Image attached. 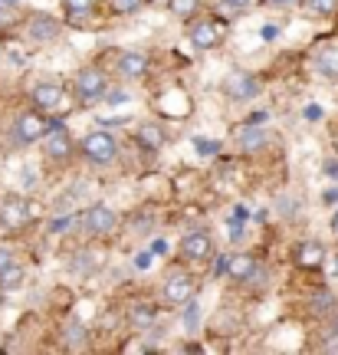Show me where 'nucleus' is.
I'll return each mask as SVG.
<instances>
[{"label":"nucleus","instance_id":"nucleus-33","mask_svg":"<svg viewBox=\"0 0 338 355\" xmlns=\"http://www.w3.org/2000/svg\"><path fill=\"white\" fill-rule=\"evenodd\" d=\"M266 7H276V10H286V7H292L296 0H263Z\"/></svg>","mask_w":338,"mask_h":355},{"label":"nucleus","instance_id":"nucleus-11","mask_svg":"<svg viewBox=\"0 0 338 355\" xmlns=\"http://www.w3.org/2000/svg\"><path fill=\"white\" fill-rule=\"evenodd\" d=\"M46 155L50 158H56V162H66L69 158V152H73V141H69V135H66V128L60 125V122H53L50 132H46Z\"/></svg>","mask_w":338,"mask_h":355},{"label":"nucleus","instance_id":"nucleus-44","mask_svg":"<svg viewBox=\"0 0 338 355\" xmlns=\"http://www.w3.org/2000/svg\"><path fill=\"white\" fill-rule=\"evenodd\" d=\"M7 7H13V3H10V0H0V13H3V10H7Z\"/></svg>","mask_w":338,"mask_h":355},{"label":"nucleus","instance_id":"nucleus-1","mask_svg":"<svg viewBox=\"0 0 338 355\" xmlns=\"http://www.w3.org/2000/svg\"><path fill=\"white\" fill-rule=\"evenodd\" d=\"M82 155H86V162H92V165H112L115 158H118V141L109 132H92V135L82 139Z\"/></svg>","mask_w":338,"mask_h":355},{"label":"nucleus","instance_id":"nucleus-9","mask_svg":"<svg viewBox=\"0 0 338 355\" xmlns=\"http://www.w3.org/2000/svg\"><path fill=\"white\" fill-rule=\"evenodd\" d=\"M161 293L168 303H188V300H194V279L188 273H171V277L164 279Z\"/></svg>","mask_w":338,"mask_h":355},{"label":"nucleus","instance_id":"nucleus-26","mask_svg":"<svg viewBox=\"0 0 338 355\" xmlns=\"http://www.w3.org/2000/svg\"><path fill=\"white\" fill-rule=\"evenodd\" d=\"M141 7V0H109V10L112 13H135Z\"/></svg>","mask_w":338,"mask_h":355},{"label":"nucleus","instance_id":"nucleus-8","mask_svg":"<svg viewBox=\"0 0 338 355\" xmlns=\"http://www.w3.org/2000/svg\"><path fill=\"white\" fill-rule=\"evenodd\" d=\"M30 99H33V105H37L39 112H56V109H63L66 96L56 83H39V86H33Z\"/></svg>","mask_w":338,"mask_h":355},{"label":"nucleus","instance_id":"nucleus-35","mask_svg":"<svg viewBox=\"0 0 338 355\" xmlns=\"http://www.w3.org/2000/svg\"><path fill=\"white\" fill-rule=\"evenodd\" d=\"M10 263H13V254L7 250V247H0V270H3V266H10Z\"/></svg>","mask_w":338,"mask_h":355},{"label":"nucleus","instance_id":"nucleus-24","mask_svg":"<svg viewBox=\"0 0 338 355\" xmlns=\"http://www.w3.org/2000/svg\"><path fill=\"white\" fill-rule=\"evenodd\" d=\"M197 10H201V0H171V13L181 20H190Z\"/></svg>","mask_w":338,"mask_h":355},{"label":"nucleus","instance_id":"nucleus-34","mask_svg":"<svg viewBox=\"0 0 338 355\" xmlns=\"http://www.w3.org/2000/svg\"><path fill=\"white\" fill-rule=\"evenodd\" d=\"M151 257H154V254H148V250H145V254H138L135 266H138V270H148V266H151Z\"/></svg>","mask_w":338,"mask_h":355},{"label":"nucleus","instance_id":"nucleus-27","mask_svg":"<svg viewBox=\"0 0 338 355\" xmlns=\"http://www.w3.org/2000/svg\"><path fill=\"white\" fill-rule=\"evenodd\" d=\"M312 306H315V313H328V309L335 306V296H332V293H319L312 300Z\"/></svg>","mask_w":338,"mask_h":355},{"label":"nucleus","instance_id":"nucleus-16","mask_svg":"<svg viewBox=\"0 0 338 355\" xmlns=\"http://www.w3.org/2000/svg\"><path fill=\"white\" fill-rule=\"evenodd\" d=\"M322 260H326V247L322 243H299V250H296V263L305 266V270H315V266H322Z\"/></svg>","mask_w":338,"mask_h":355},{"label":"nucleus","instance_id":"nucleus-15","mask_svg":"<svg viewBox=\"0 0 338 355\" xmlns=\"http://www.w3.org/2000/svg\"><path fill=\"white\" fill-rule=\"evenodd\" d=\"M135 139L138 145L145 148V152H161V145H164V132L161 125H151V122H141L135 132Z\"/></svg>","mask_w":338,"mask_h":355},{"label":"nucleus","instance_id":"nucleus-12","mask_svg":"<svg viewBox=\"0 0 338 355\" xmlns=\"http://www.w3.org/2000/svg\"><path fill=\"white\" fill-rule=\"evenodd\" d=\"M211 250H213V241L207 230H194V234H188L184 243H181V254L188 257V260H207Z\"/></svg>","mask_w":338,"mask_h":355},{"label":"nucleus","instance_id":"nucleus-21","mask_svg":"<svg viewBox=\"0 0 338 355\" xmlns=\"http://www.w3.org/2000/svg\"><path fill=\"white\" fill-rule=\"evenodd\" d=\"M63 343L69 352H79V349H86V326L82 322H66V329H63Z\"/></svg>","mask_w":338,"mask_h":355},{"label":"nucleus","instance_id":"nucleus-37","mask_svg":"<svg viewBox=\"0 0 338 355\" xmlns=\"http://www.w3.org/2000/svg\"><path fill=\"white\" fill-rule=\"evenodd\" d=\"M276 33H279L276 26H263V30H260V37H263V40H276Z\"/></svg>","mask_w":338,"mask_h":355},{"label":"nucleus","instance_id":"nucleus-32","mask_svg":"<svg viewBox=\"0 0 338 355\" xmlns=\"http://www.w3.org/2000/svg\"><path fill=\"white\" fill-rule=\"evenodd\" d=\"M247 214H250V211H247L243 204H237V207H233V224H243V220H247Z\"/></svg>","mask_w":338,"mask_h":355},{"label":"nucleus","instance_id":"nucleus-40","mask_svg":"<svg viewBox=\"0 0 338 355\" xmlns=\"http://www.w3.org/2000/svg\"><path fill=\"white\" fill-rule=\"evenodd\" d=\"M226 7H233V10H240V7H247V0H224Z\"/></svg>","mask_w":338,"mask_h":355},{"label":"nucleus","instance_id":"nucleus-42","mask_svg":"<svg viewBox=\"0 0 338 355\" xmlns=\"http://www.w3.org/2000/svg\"><path fill=\"white\" fill-rule=\"evenodd\" d=\"M326 201H328V204L338 201V191H326Z\"/></svg>","mask_w":338,"mask_h":355},{"label":"nucleus","instance_id":"nucleus-43","mask_svg":"<svg viewBox=\"0 0 338 355\" xmlns=\"http://www.w3.org/2000/svg\"><path fill=\"white\" fill-rule=\"evenodd\" d=\"M332 230H335V234H338V211H335V214H332Z\"/></svg>","mask_w":338,"mask_h":355},{"label":"nucleus","instance_id":"nucleus-22","mask_svg":"<svg viewBox=\"0 0 338 355\" xmlns=\"http://www.w3.org/2000/svg\"><path fill=\"white\" fill-rule=\"evenodd\" d=\"M24 266H17V263H10V266H3L0 270V290H20L24 286Z\"/></svg>","mask_w":338,"mask_h":355},{"label":"nucleus","instance_id":"nucleus-4","mask_svg":"<svg viewBox=\"0 0 338 355\" xmlns=\"http://www.w3.org/2000/svg\"><path fill=\"white\" fill-rule=\"evenodd\" d=\"M226 37V26L217 24V20H201V24H194L190 30V43L197 46V50H213V46H220Z\"/></svg>","mask_w":338,"mask_h":355},{"label":"nucleus","instance_id":"nucleus-31","mask_svg":"<svg viewBox=\"0 0 338 355\" xmlns=\"http://www.w3.org/2000/svg\"><path fill=\"white\" fill-rule=\"evenodd\" d=\"M50 227H53V234H63V230L69 227V217H53Z\"/></svg>","mask_w":338,"mask_h":355},{"label":"nucleus","instance_id":"nucleus-28","mask_svg":"<svg viewBox=\"0 0 338 355\" xmlns=\"http://www.w3.org/2000/svg\"><path fill=\"white\" fill-rule=\"evenodd\" d=\"M184 326H188V329L197 326V303H194V300H188V309H184Z\"/></svg>","mask_w":338,"mask_h":355},{"label":"nucleus","instance_id":"nucleus-38","mask_svg":"<svg viewBox=\"0 0 338 355\" xmlns=\"http://www.w3.org/2000/svg\"><path fill=\"white\" fill-rule=\"evenodd\" d=\"M151 254H168V243H164V241H154V243H151Z\"/></svg>","mask_w":338,"mask_h":355},{"label":"nucleus","instance_id":"nucleus-13","mask_svg":"<svg viewBox=\"0 0 338 355\" xmlns=\"http://www.w3.org/2000/svg\"><path fill=\"white\" fill-rule=\"evenodd\" d=\"M315 69H319L322 79L338 83V43H326L322 50L315 53Z\"/></svg>","mask_w":338,"mask_h":355},{"label":"nucleus","instance_id":"nucleus-7","mask_svg":"<svg viewBox=\"0 0 338 355\" xmlns=\"http://www.w3.org/2000/svg\"><path fill=\"white\" fill-rule=\"evenodd\" d=\"M26 33H30V40H37V43H50V40L60 37V20L50 17V13H33L26 20Z\"/></svg>","mask_w":338,"mask_h":355},{"label":"nucleus","instance_id":"nucleus-25","mask_svg":"<svg viewBox=\"0 0 338 355\" xmlns=\"http://www.w3.org/2000/svg\"><path fill=\"white\" fill-rule=\"evenodd\" d=\"M309 3V10L319 13V17H332L338 10V0H305Z\"/></svg>","mask_w":338,"mask_h":355},{"label":"nucleus","instance_id":"nucleus-14","mask_svg":"<svg viewBox=\"0 0 338 355\" xmlns=\"http://www.w3.org/2000/svg\"><path fill=\"white\" fill-rule=\"evenodd\" d=\"M145 73H148V56L145 53L128 50L118 56V76L122 79H138V76H145Z\"/></svg>","mask_w":338,"mask_h":355},{"label":"nucleus","instance_id":"nucleus-30","mask_svg":"<svg viewBox=\"0 0 338 355\" xmlns=\"http://www.w3.org/2000/svg\"><path fill=\"white\" fill-rule=\"evenodd\" d=\"M197 148H201V155H217L220 152V145H217V141H207V139H197Z\"/></svg>","mask_w":338,"mask_h":355},{"label":"nucleus","instance_id":"nucleus-41","mask_svg":"<svg viewBox=\"0 0 338 355\" xmlns=\"http://www.w3.org/2000/svg\"><path fill=\"white\" fill-rule=\"evenodd\" d=\"M326 171H328V175H332V178H338V162H328V165H326Z\"/></svg>","mask_w":338,"mask_h":355},{"label":"nucleus","instance_id":"nucleus-5","mask_svg":"<svg viewBox=\"0 0 338 355\" xmlns=\"http://www.w3.org/2000/svg\"><path fill=\"white\" fill-rule=\"evenodd\" d=\"M13 132H17V139L20 141H39L46 139V132H50V122L43 119L39 112H24L20 119H17V125H13Z\"/></svg>","mask_w":338,"mask_h":355},{"label":"nucleus","instance_id":"nucleus-18","mask_svg":"<svg viewBox=\"0 0 338 355\" xmlns=\"http://www.w3.org/2000/svg\"><path fill=\"white\" fill-rule=\"evenodd\" d=\"M102 266V257L96 254V250H79V254L73 257V263H69V270H73L75 277L82 273V277H89V273H96Z\"/></svg>","mask_w":338,"mask_h":355},{"label":"nucleus","instance_id":"nucleus-29","mask_svg":"<svg viewBox=\"0 0 338 355\" xmlns=\"http://www.w3.org/2000/svg\"><path fill=\"white\" fill-rule=\"evenodd\" d=\"M105 102H109V105H125V102H128V92H122V89H112Z\"/></svg>","mask_w":338,"mask_h":355},{"label":"nucleus","instance_id":"nucleus-19","mask_svg":"<svg viewBox=\"0 0 338 355\" xmlns=\"http://www.w3.org/2000/svg\"><path fill=\"white\" fill-rule=\"evenodd\" d=\"M253 270H256V260H253V257H247V254L230 257V260H226V273H230L233 279H240V283H247Z\"/></svg>","mask_w":338,"mask_h":355},{"label":"nucleus","instance_id":"nucleus-23","mask_svg":"<svg viewBox=\"0 0 338 355\" xmlns=\"http://www.w3.org/2000/svg\"><path fill=\"white\" fill-rule=\"evenodd\" d=\"M63 3H66V13H69L73 24H82L89 13H92V7H96V0H63Z\"/></svg>","mask_w":338,"mask_h":355},{"label":"nucleus","instance_id":"nucleus-6","mask_svg":"<svg viewBox=\"0 0 338 355\" xmlns=\"http://www.w3.org/2000/svg\"><path fill=\"white\" fill-rule=\"evenodd\" d=\"M260 92V83L250 76V73H243V69H237V73H230V76L224 79V96L226 99H253Z\"/></svg>","mask_w":338,"mask_h":355},{"label":"nucleus","instance_id":"nucleus-20","mask_svg":"<svg viewBox=\"0 0 338 355\" xmlns=\"http://www.w3.org/2000/svg\"><path fill=\"white\" fill-rule=\"evenodd\" d=\"M266 145V128H260L256 122H250V125L240 132V148L243 152H256V148H263Z\"/></svg>","mask_w":338,"mask_h":355},{"label":"nucleus","instance_id":"nucleus-17","mask_svg":"<svg viewBox=\"0 0 338 355\" xmlns=\"http://www.w3.org/2000/svg\"><path fill=\"white\" fill-rule=\"evenodd\" d=\"M154 319H158V309H154L151 303H135L132 309H128V322H132L135 329H151Z\"/></svg>","mask_w":338,"mask_h":355},{"label":"nucleus","instance_id":"nucleus-36","mask_svg":"<svg viewBox=\"0 0 338 355\" xmlns=\"http://www.w3.org/2000/svg\"><path fill=\"white\" fill-rule=\"evenodd\" d=\"M24 188H37V175L33 171H24Z\"/></svg>","mask_w":338,"mask_h":355},{"label":"nucleus","instance_id":"nucleus-45","mask_svg":"<svg viewBox=\"0 0 338 355\" xmlns=\"http://www.w3.org/2000/svg\"><path fill=\"white\" fill-rule=\"evenodd\" d=\"M10 3H20V0H10Z\"/></svg>","mask_w":338,"mask_h":355},{"label":"nucleus","instance_id":"nucleus-3","mask_svg":"<svg viewBox=\"0 0 338 355\" xmlns=\"http://www.w3.org/2000/svg\"><path fill=\"white\" fill-rule=\"evenodd\" d=\"M115 224H118V217H115V211L105 207V204H92V207H86V214H82V227H86L89 234H96V237L112 234Z\"/></svg>","mask_w":338,"mask_h":355},{"label":"nucleus","instance_id":"nucleus-2","mask_svg":"<svg viewBox=\"0 0 338 355\" xmlns=\"http://www.w3.org/2000/svg\"><path fill=\"white\" fill-rule=\"evenodd\" d=\"M102 96H105V76H102V69L86 66V69L75 76V99L82 102V105H92V102H99Z\"/></svg>","mask_w":338,"mask_h":355},{"label":"nucleus","instance_id":"nucleus-39","mask_svg":"<svg viewBox=\"0 0 338 355\" xmlns=\"http://www.w3.org/2000/svg\"><path fill=\"white\" fill-rule=\"evenodd\" d=\"M305 119H322V109H319V105H309V109H305Z\"/></svg>","mask_w":338,"mask_h":355},{"label":"nucleus","instance_id":"nucleus-10","mask_svg":"<svg viewBox=\"0 0 338 355\" xmlns=\"http://www.w3.org/2000/svg\"><path fill=\"white\" fill-rule=\"evenodd\" d=\"M0 220H3V227L20 230L26 220H30V204H24L17 194H10L7 201L0 204Z\"/></svg>","mask_w":338,"mask_h":355}]
</instances>
